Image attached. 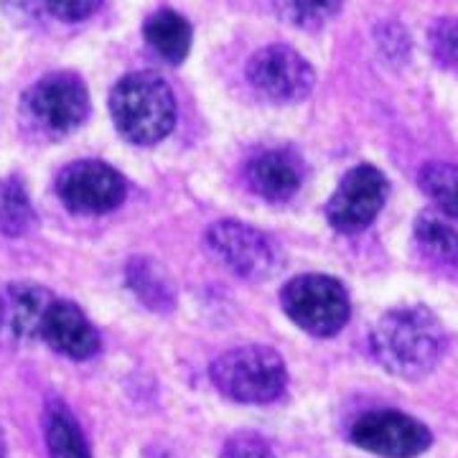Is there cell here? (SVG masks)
<instances>
[{
	"label": "cell",
	"instance_id": "cell-1",
	"mask_svg": "<svg viewBox=\"0 0 458 458\" xmlns=\"http://www.w3.org/2000/svg\"><path fill=\"white\" fill-rule=\"evenodd\" d=\"M372 352L390 375L420 377L441 361L445 331L426 306L394 309L377 321Z\"/></svg>",
	"mask_w": 458,
	"mask_h": 458
},
{
	"label": "cell",
	"instance_id": "cell-2",
	"mask_svg": "<svg viewBox=\"0 0 458 458\" xmlns=\"http://www.w3.org/2000/svg\"><path fill=\"white\" fill-rule=\"evenodd\" d=\"M117 131L131 143L150 146L164 140L176 123V99L161 74L135 72L114 84L110 95Z\"/></svg>",
	"mask_w": 458,
	"mask_h": 458
},
{
	"label": "cell",
	"instance_id": "cell-3",
	"mask_svg": "<svg viewBox=\"0 0 458 458\" xmlns=\"http://www.w3.org/2000/svg\"><path fill=\"white\" fill-rule=\"evenodd\" d=\"M212 382L234 403L265 405L283 394L288 372L278 352L267 346H240L214 360Z\"/></svg>",
	"mask_w": 458,
	"mask_h": 458
},
{
	"label": "cell",
	"instance_id": "cell-4",
	"mask_svg": "<svg viewBox=\"0 0 458 458\" xmlns=\"http://www.w3.org/2000/svg\"><path fill=\"white\" fill-rule=\"evenodd\" d=\"M280 303L293 324L311 336H334L352 313L344 285L328 276H298L283 288Z\"/></svg>",
	"mask_w": 458,
	"mask_h": 458
},
{
	"label": "cell",
	"instance_id": "cell-5",
	"mask_svg": "<svg viewBox=\"0 0 458 458\" xmlns=\"http://www.w3.org/2000/svg\"><path fill=\"white\" fill-rule=\"evenodd\" d=\"M23 110L33 128L47 135H66L89 114V92L72 72H54L33 84L23 98Z\"/></svg>",
	"mask_w": 458,
	"mask_h": 458
},
{
	"label": "cell",
	"instance_id": "cell-6",
	"mask_svg": "<svg viewBox=\"0 0 458 458\" xmlns=\"http://www.w3.org/2000/svg\"><path fill=\"white\" fill-rule=\"evenodd\" d=\"M352 441L382 458H415L430 448L433 436L420 420L397 410H372L352 428Z\"/></svg>",
	"mask_w": 458,
	"mask_h": 458
},
{
	"label": "cell",
	"instance_id": "cell-7",
	"mask_svg": "<svg viewBox=\"0 0 458 458\" xmlns=\"http://www.w3.org/2000/svg\"><path fill=\"white\" fill-rule=\"evenodd\" d=\"M247 80L270 102H301L313 89L311 64L291 47L273 44L260 49L247 64Z\"/></svg>",
	"mask_w": 458,
	"mask_h": 458
},
{
	"label": "cell",
	"instance_id": "cell-8",
	"mask_svg": "<svg viewBox=\"0 0 458 458\" xmlns=\"http://www.w3.org/2000/svg\"><path fill=\"white\" fill-rule=\"evenodd\" d=\"M387 189L390 183L375 165L364 164L352 168L334 191V197L328 199L327 216L331 227L339 232H360L369 227L387 201Z\"/></svg>",
	"mask_w": 458,
	"mask_h": 458
},
{
	"label": "cell",
	"instance_id": "cell-9",
	"mask_svg": "<svg viewBox=\"0 0 458 458\" xmlns=\"http://www.w3.org/2000/svg\"><path fill=\"white\" fill-rule=\"evenodd\" d=\"M123 176L102 161L69 164L56 179V194L72 212L105 214L117 209L125 199Z\"/></svg>",
	"mask_w": 458,
	"mask_h": 458
},
{
	"label": "cell",
	"instance_id": "cell-10",
	"mask_svg": "<svg viewBox=\"0 0 458 458\" xmlns=\"http://www.w3.org/2000/svg\"><path fill=\"white\" fill-rule=\"evenodd\" d=\"M207 245L234 276L247 280L267 278L276 267L270 240L242 222H219L209 229Z\"/></svg>",
	"mask_w": 458,
	"mask_h": 458
},
{
	"label": "cell",
	"instance_id": "cell-11",
	"mask_svg": "<svg viewBox=\"0 0 458 458\" xmlns=\"http://www.w3.org/2000/svg\"><path fill=\"white\" fill-rule=\"evenodd\" d=\"M54 303L47 288L33 283H13L0 291V342L18 344L41 334L47 311Z\"/></svg>",
	"mask_w": 458,
	"mask_h": 458
},
{
	"label": "cell",
	"instance_id": "cell-12",
	"mask_svg": "<svg viewBox=\"0 0 458 458\" xmlns=\"http://www.w3.org/2000/svg\"><path fill=\"white\" fill-rule=\"evenodd\" d=\"M41 336L69 360H89L99 352V336L89 318L69 301H54L47 311Z\"/></svg>",
	"mask_w": 458,
	"mask_h": 458
},
{
	"label": "cell",
	"instance_id": "cell-13",
	"mask_svg": "<svg viewBox=\"0 0 458 458\" xmlns=\"http://www.w3.org/2000/svg\"><path fill=\"white\" fill-rule=\"evenodd\" d=\"M245 176L258 197L267 201H285L301 189L303 168L291 150H262L247 164Z\"/></svg>",
	"mask_w": 458,
	"mask_h": 458
},
{
	"label": "cell",
	"instance_id": "cell-14",
	"mask_svg": "<svg viewBox=\"0 0 458 458\" xmlns=\"http://www.w3.org/2000/svg\"><path fill=\"white\" fill-rule=\"evenodd\" d=\"M143 33H146V41L153 47V51L171 64H179L191 47L189 21L179 16L176 11H168V8L156 11L148 18Z\"/></svg>",
	"mask_w": 458,
	"mask_h": 458
},
{
	"label": "cell",
	"instance_id": "cell-15",
	"mask_svg": "<svg viewBox=\"0 0 458 458\" xmlns=\"http://www.w3.org/2000/svg\"><path fill=\"white\" fill-rule=\"evenodd\" d=\"M51 458H92L74 415L62 403H51L44 415Z\"/></svg>",
	"mask_w": 458,
	"mask_h": 458
},
{
	"label": "cell",
	"instance_id": "cell-16",
	"mask_svg": "<svg viewBox=\"0 0 458 458\" xmlns=\"http://www.w3.org/2000/svg\"><path fill=\"white\" fill-rule=\"evenodd\" d=\"M415 240L430 260L441 265H458V227L438 214L426 212L418 216Z\"/></svg>",
	"mask_w": 458,
	"mask_h": 458
},
{
	"label": "cell",
	"instance_id": "cell-17",
	"mask_svg": "<svg viewBox=\"0 0 458 458\" xmlns=\"http://www.w3.org/2000/svg\"><path fill=\"white\" fill-rule=\"evenodd\" d=\"M36 225L29 194L16 176L0 181V234L21 237Z\"/></svg>",
	"mask_w": 458,
	"mask_h": 458
},
{
	"label": "cell",
	"instance_id": "cell-18",
	"mask_svg": "<svg viewBox=\"0 0 458 458\" xmlns=\"http://www.w3.org/2000/svg\"><path fill=\"white\" fill-rule=\"evenodd\" d=\"M420 189L433 204L458 219V165L428 164L420 171Z\"/></svg>",
	"mask_w": 458,
	"mask_h": 458
},
{
	"label": "cell",
	"instance_id": "cell-19",
	"mask_svg": "<svg viewBox=\"0 0 458 458\" xmlns=\"http://www.w3.org/2000/svg\"><path fill=\"white\" fill-rule=\"evenodd\" d=\"M8 8L26 16H54L66 23L84 21L98 13L102 0H5Z\"/></svg>",
	"mask_w": 458,
	"mask_h": 458
},
{
	"label": "cell",
	"instance_id": "cell-20",
	"mask_svg": "<svg viewBox=\"0 0 458 458\" xmlns=\"http://www.w3.org/2000/svg\"><path fill=\"white\" fill-rule=\"evenodd\" d=\"M283 21L298 29H318L339 13L342 0H273Z\"/></svg>",
	"mask_w": 458,
	"mask_h": 458
},
{
	"label": "cell",
	"instance_id": "cell-21",
	"mask_svg": "<svg viewBox=\"0 0 458 458\" xmlns=\"http://www.w3.org/2000/svg\"><path fill=\"white\" fill-rule=\"evenodd\" d=\"M428 41L438 64L458 66V18L436 21Z\"/></svg>",
	"mask_w": 458,
	"mask_h": 458
},
{
	"label": "cell",
	"instance_id": "cell-22",
	"mask_svg": "<svg viewBox=\"0 0 458 458\" xmlns=\"http://www.w3.org/2000/svg\"><path fill=\"white\" fill-rule=\"evenodd\" d=\"M219 458H276V456H273L270 445L262 441L260 436H255V433H237V436H232V438L225 443V448H222Z\"/></svg>",
	"mask_w": 458,
	"mask_h": 458
},
{
	"label": "cell",
	"instance_id": "cell-23",
	"mask_svg": "<svg viewBox=\"0 0 458 458\" xmlns=\"http://www.w3.org/2000/svg\"><path fill=\"white\" fill-rule=\"evenodd\" d=\"M0 458H5V438H3V433H0Z\"/></svg>",
	"mask_w": 458,
	"mask_h": 458
}]
</instances>
